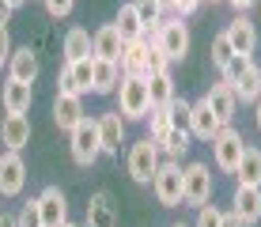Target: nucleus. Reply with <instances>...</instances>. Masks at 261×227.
Here are the masks:
<instances>
[{"label": "nucleus", "mask_w": 261, "mask_h": 227, "mask_svg": "<svg viewBox=\"0 0 261 227\" xmlns=\"http://www.w3.org/2000/svg\"><path fill=\"white\" fill-rule=\"evenodd\" d=\"M235 178H239V186H257L261 189V148H254V144L242 148V159H239V167H235Z\"/></svg>", "instance_id": "b1692460"}, {"label": "nucleus", "mask_w": 261, "mask_h": 227, "mask_svg": "<svg viewBox=\"0 0 261 227\" xmlns=\"http://www.w3.org/2000/svg\"><path fill=\"white\" fill-rule=\"evenodd\" d=\"M34 201H38L42 227H65L68 223V201H65V189L61 186H46Z\"/></svg>", "instance_id": "0eeeda50"}, {"label": "nucleus", "mask_w": 261, "mask_h": 227, "mask_svg": "<svg viewBox=\"0 0 261 227\" xmlns=\"http://www.w3.org/2000/svg\"><path fill=\"white\" fill-rule=\"evenodd\" d=\"M0 227H15V216H4V212H0Z\"/></svg>", "instance_id": "49530a36"}, {"label": "nucleus", "mask_w": 261, "mask_h": 227, "mask_svg": "<svg viewBox=\"0 0 261 227\" xmlns=\"http://www.w3.org/2000/svg\"><path fill=\"white\" fill-rule=\"evenodd\" d=\"M8 4H12V12H19V8L27 4V0H8Z\"/></svg>", "instance_id": "de8ad7c7"}, {"label": "nucleus", "mask_w": 261, "mask_h": 227, "mask_svg": "<svg viewBox=\"0 0 261 227\" xmlns=\"http://www.w3.org/2000/svg\"><path fill=\"white\" fill-rule=\"evenodd\" d=\"M227 4H231V8H235V12L242 15V12H250V8H254L257 0H227Z\"/></svg>", "instance_id": "79ce46f5"}, {"label": "nucleus", "mask_w": 261, "mask_h": 227, "mask_svg": "<svg viewBox=\"0 0 261 227\" xmlns=\"http://www.w3.org/2000/svg\"><path fill=\"white\" fill-rule=\"evenodd\" d=\"M208 144H212V159H216V167H220L223 174H235V167H239V159H242V148H246L242 133H235L231 125H223V129L216 133Z\"/></svg>", "instance_id": "39448f33"}, {"label": "nucleus", "mask_w": 261, "mask_h": 227, "mask_svg": "<svg viewBox=\"0 0 261 227\" xmlns=\"http://www.w3.org/2000/svg\"><path fill=\"white\" fill-rule=\"evenodd\" d=\"M159 72H170V57L159 49V45H148V72H144V80L159 76Z\"/></svg>", "instance_id": "473e14b6"}, {"label": "nucleus", "mask_w": 261, "mask_h": 227, "mask_svg": "<svg viewBox=\"0 0 261 227\" xmlns=\"http://www.w3.org/2000/svg\"><path fill=\"white\" fill-rule=\"evenodd\" d=\"M151 189H155V201L163 208H178L182 205V163L163 159L155 178H151Z\"/></svg>", "instance_id": "20e7f679"}, {"label": "nucleus", "mask_w": 261, "mask_h": 227, "mask_svg": "<svg viewBox=\"0 0 261 227\" xmlns=\"http://www.w3.org/2000/svg\"><path fill=\"white\" fill-rule=\"evenodd\" d=\"M87 227H118V208L106 189L91 193V201H87Z\"/></svg>", "instance_id": "aec40b11"}, {"label": "nucleus", "mask_w": 261, "mask_h": 227, "mask_svg": "<svg viewBox=\"0 0 261 227\" xmlns=\"http://www.w3.org/2000/svg\"><path fill=\"white\" fill-rule=\"evenodd\" d=\"M98 121V144H102V156H118L125 144V117L118 110H106L95 117Z\"/></svg>", "instance_id": "9d476101"}, {"label": "nucleus", "mask_w": 261, "mask_h": 227, "mask_svg": "<svg viewBox=\"0 0 261 227\" xmlns=\"http://www.w3.org/2000/svg\"><path fill=\"white\" fill-rule=\"evenodd\" d=\"M220 220H223V212L216 205H201V208H197V223L193 227H220Z\"/></svg>", "instance_id": "f704fd0d"}, {"label": "nucleus", "mask_w": 261, "mask_h": 227, "mask_svg": "<svg viewBox=\"0 0 261 227\" xmlns=\"http://www.w3.org/2000/svg\"><path fill=\"white\" fill-rule=\"evenodd\" d=\"M212 189L216 186H212L208 163H190V167H182V205H193V208L208 205Z\"/></svg>", "instance_id": "7ed1b4c3"}, {"label": "nucleus", "mask_w": 261, "mask_h": 227, "mask_svg": "<svg viewBox=\"0 0 261 227\" xmlns=\"http://www.w3.org/2000/svg\"><path fill=\"white\" fill-rule=\"evenodd\" d=\"M254 125H257V133H261V98L254 103Z\"/></svg>", "instance_id": "c03bdc74"}, {"label": "nucleus", "mask_w": 261, "mask_h": 227, "mask_svg": "<svg viewBox=\"0 0 261 227\" xmlns=\"http://www.w3.org/2000/svg\"><path fill=\"white\" fill-rule=\"evenodd\" d=\"M118 114L125 121H144L151 110V98H148V80L144 76H121L118 84Z\"/></svg>", "instance_id": "f257e3e1"}, {"label": "nucleus", "mask_w": 261, "mask_h": 227, "mask_svg": "<svg viewBox=\"0 0 261 227\" xmlns=\"http://www.w3.org/2000/svg\"><path fill=\"white\" fill-rule=\"evenodd\" d=\"M186 129H190L193 140H212V136L220 133L223 125H220V117L208 110V103L201 98V103H193V110H190V125H186Z\"/></svg>", "instance_id": "f3484780"}, {"label": "nucleus", "mask_w": 261, "mask_h": 227, "mask_svg": "<svg viewBox=\"0 0 261 227\" xmlns=\"http://www.w3.org/2000/svg\"><path fill=\"white\" fill-rule=\"evenodd\" d=\"M121 84V68H118V61H102V57H95L91 61V91L95 95H114Z\"/></svg>", "instance_id": "6ab92c4d"}, {"label": "nucleus", "mask_w": 261, "mask_h": 227, "mask_svg": "<svg viewBox=\"0 0 261 227\" xmlns=\"http://www.w3.org/2000/svg\"><path fill=\"white\" fill-rule=\"evenodd\" d=\"M170 227H190V223H170Z\"/></svg>", "instance_id": "09e8293b"}, {"label": "nucleus", "mask_w": 261, "mask_h": 227, "mask_svg": "<svg viewBox=\"0 0 261 227\" xmlns=\"http://www.w3.org/2000/svg\"><path fill=\"white\" fill-rule=\"evenodd\" d=\"M148 98H151V106H167L170 98H174V80H170V72L148 76Z\"/></svg>", "instance_id": "c85d7f7f"}, {"label": "nucleus", "mask_w": 261, "mask_h": 227, "mask_svg": "<svg viewBox=\"0 0 261 227\" xmlns=\"http://www.w3.org/2000/svg\"><path fill=\"white\" fill-rule=\"evenodd\" d=\"M114 27H118V34H121L125 42H144V31H148V23L140 19V12H137L133 0L118 8V23H114Z\"/></svg>", "instance_id": "4be33fe9"}, {"label": "nucleus", "mask_w": 261, "mask_h": 227, "mask_svg": "<svg viewBox=\"0 0 261 227\" xmlns=\"http://www.w3.org/2000/svg\"><path fill=\"white\" fill-rule=\"evenodd\" d=\"M84 117L87 114H84V98H80V95H57V98H53V121H57V129L72 133Z\"/></svg>", "instance_id": "4468645a"}, {"label": "nucleus", "mask_w": 261, "mask_h": 227, "mask_svg": "<svg viewBox=\"0 0 261 227\" xmlns=\"http://www.w3.org/2000/svg\"><path fill=\"white\" fill-rule=\"evenodd\" d=\"M15 227H42V216H38V201H27L23 212L15 216Z\"/></svg>", "instance_id": "c9c22d12"}, {"label": "nucleus", "mask_w": 261, "mask_h": 227, "mask_svg": "<svg viewBox=\"0 0 261 227\" xmlns=\"http://www.w3.org/2000/svg\"><path fill=\"white\" fill-rule=\"evenodd\" d=\"M231 57H235V49H231L227 34H216V38H212V65H216V68H223Z\"/></svg>", "instance_id": "72a5a7b5"}, {"label": "nucleus", "mask_w": 261, "mask_h": 227, "mask_svg": "<svg viewBox=\"0 0 261 227\" xmlns=\"http://www.w3.org/2000/svg\"><path fill=\"white\" fill-rule=\"evenodd\" d=\"M155 45L170 57V65L186 61V53H190V31H186V23L182 19H163V31H159Z\"/></svg>", "instance_id": "6e6552de"}, {"label": "nucleus", "mask_w": 261, "mask_h": 227, "mask_svg": "<svg viewBox=\"0 0 261 227\" xmlns=\"http://www.w3.org/2000/svg\"><path fill=\"white\" fill-rule=\"evenodd\" d=\"M223 34H227V42H231V49H235V53H250V57H254V49H257V27L250 23L246 15H235Z\"/></svg>", "instance_id": "dca6fc26"}, {"label": "nucleus", "mask_w": 261, "mask_h": 227, "mask_svg": "<svg viewBox=\"0 0 261 227\" xmlns=\"http://www.w3.org/2000/svg\"><path fill=\"white\" fill-rule=\"evenodd\" d=\"M190 129H170L163 140H159V156H167V159H174V163H182V156L190 152Z\"/></svg>", "instance_id": "bb28decb"}, {"label": "nucleus", "mask_w": 261, "mask_h": 227, "mask_svg": "<svg viewBox=\"0 0 261 227\" xmlns=\"http://www.w3.org/2000/svg\"><path fill=\"white\" fill-rule=\"evenodd\" d=\"M91 61L95 57H84V61H72V65H65L68 80H72V95H91Z\"/></svg>", "instance_id": "cd10ccee"}, {"label": "nucleus", "mask_w": 261, "mask_h": 227, "mask_svg": "<svg viewBox=\"0 0 261 227\" xmlns=\"http://www.w3.org/2000/svg\"><path fill=\"white\" fill-rule=\"evenodd\" d=\"M204 103H208V110L220 117V125H231L235 121V110H239V98H235V91H231V84H212L208 87V95H204Z\"/></svg>", "instance_id": "ddd939ff"}, {"label": "nucleus", "mask_w": 261, "mask_h": 227, "mask_svg": "<svg viewBox=\"0 0 261 227\" xmlns=\"http://www.w3.org/2000/svg\"><path fill=\"white\" fill-rule=\"evenodd\" d=\"M12 34H8V27H0V68H8V57H12Z\"/></svg>", "instance_id": "58836bf2"}, {"label": "nucleus", "mask_w": 261, "mask_h": 227, "mask_svg": "<svg viewBox=\"0 0 261 227\" xmlns=\"http://www.w3.org/2000/svg\"><path fill=\"white\" fill-rule=\"evenodd\" d=\"M121 49H125V38L118 34V27H114V23H106V27H98V31H95V38H91V53H95V57L118 61Z\"/></svg>", "instance_id": "412c9836"}, {"label": "nucleus", "mask_w": 261, "mask_h": 227, "mask_svg": "<svg viewBox=\"0 0 261 227\" xmlns=\"http://www.w3.org/2000/svg\"><path fill=\"white\" fill-rule=\"evenodd\" d=\"M144 121H148V136H151L155 144L163 140V136H167L170 129H174V121H170V110H167V106H151Z\"/></svg>", "instance_id": "c756f323"}, {"label": "nucleus", "mask_w": 261, "mask_h": 227, "mask_svg": "<svg viewBox=\"0 0 261 227\" xmlns=\"http://www.w3.org/2000/svg\"><path fill=\"white\" fill-rule=\"evenodd\" d=\"M133 4H137V12H140V19H144V23L163 19V12H159V4H155V0H133Z\"/></svg>", "instance_id": "4c0bfd02"}, {"label": "nucleus", "mask_w": 261, "mask_h": 227, "mask_svg": "<svg viewBox=\"0 0 261 227\" xmlns=\"http://www.w3.org/2000/svg\"><path fill=\"white\" fill-rule=\"evenodd\" d=\"M159 4V12H174V0H155Z\"/></svg>", "instance_id": "a18cd8bd"}, {"label": "nucleus", "mask_w": 261, "mask_h": 227, "mask_svg": "<svg viewBox=\"0 0 261 227\" xmlns=\"http://www.w3.org/2000/svg\"><path fill=\"white\" fill-rule=\"evenodd\" d=\"M250 65H254V57H250V53H235V57L227 61V65L220 68V76H223V84H235V80L242 76V72H246Z\"/></svg>", "instance_id": "7c9ffc66"}, {"label": "nucleus", "mask_w": 261, "mask_h": 227, "mask_svg": "<svg viewBox=\"0 0 261 227\" xmlns=\"http://www.w3.org/2000/svg\"><path fill=\"white\" fill-rule=\"evenodd\" d=\"M231 91H235L239 103H257V98H261V68L250 65V68L235 80V84H231Z\"/></svg>", "instance_id": "a878e982"}, {"label": "nucleus", "mask_w": 261, "mask_h": 227, "mask_svg": "<svg viewBox=\"0 0 261 227\" xmlns=\"http://www.w3.org/2000/svg\"><path fill=\"white\" fill-rule=\"evenodd\" d=\"M12 4H8V0H0V27H8V23H12Z\"/></svg>", "instance_id": "a19ab883"}, {"label": "nucleus", "mask_w": 261, "mask_h": 227, "mask_svg": "<svg viewBox=\"0 0 261 227\" xmlns=\"http://www.w3.org/2000/svg\"><path fill=\"white\" fill-rule=\"evenodd\" d=\"M42 4H46V12L53 15V19H65V15H72L76 0H42Z\"/></svg>", "instance_id": "e433bc0d"}, {"label": "nucleus", "mask_w": 261, "mask_h": 227, "mask_svg": "<svg viewBox=\"0 0 261 227\" xmlns=\"http://www.w3.org/2000/svg\"><path fill=\"white\" fill-rule=\"evenodd\" d=\"M84 57H95L91 53V34H87L84 27H72V31L65 34V65L84 61Z\"/></svg>", "instance_id": "393cba45"}, {"label": "nucleus", "mask_w": 261, "mask_h": 227, "mask_svg": "<svg viewBox=\"0 0 261 227\" xmlns=\"http://www.w3.org/2000/svg\"><path fill=\"white\" fill-rule=\"evenodd\" d=\"M220 227H242V220L235 212H223V220H220Z\"/></svg>", "instance_id": "37998d69"}, {"label": "nucleus", "mask_w": 261, "mask_h": 227, "mask_svg": "<svg viewBox=\"0 0 261 227\" xmlns=\"http://www.w3.org/2000/svg\"><path fill=\"white\" fill-rule=\"evenodd\" d=\"M167 110H170V121H174V129H186L190 125V110H193V103H186V98H170L167 103Z\"/></svg>", "instance_id": "2f4dec72"}, {"label": "nucleus", "mask_w": 261, "mask_h": 227, "mask_svg": "<svg viewBox=\"0 0 261 227\" xmlns=\"http://www.w3.org/2000/svg\"><path fill=\"white\" fill-rule=\"evenodd\" d=\"M231 205H235L231 212L242 220V227H254V223L261 220V189H257V186H239Z\"/></svg>", "instance_id": "2eb2a0df"}, {"label": "nucleus", "mask_w": 261, "mask_h": 227, "mask_svg": "<svg viewBox=\"0 0 261 227\" xmlns=\"http://www.w3.org/2000/svg\"><path fill=\"white\" fill-rule=\"evenodd\" d=\"M65 227H80V223H65Z\"/></svg>", "instance_id": "8fccbe9b"}, {"label": "nucleus", "mask_w": 261, "mask_h": 227, "mask_svg": "<svg viewBox=\"0 0 261 227\" xmlns=\"http://www.w3.org/2000/svg\"><path fill=\"white\" fill-rule=\"evenodd\" d=\"M68 136H72V159H76L80 167H91V163L102 156V144H98V121H95V117H84Z\"/></svg>", "instance_id": "423d86ee"}, {"label": "nucleus", "mask_w": 261, "mask_h": 227, "mask_svg": "<svg viewBox=\"0 0 261 227\" xmlns=\"http://www.w3.org/2000/svg\"><path fill=\"white\" fill-rule=\"evenodd\" d=\"M0 103H4V114H27L34 103V84H19V80H8L0 87Z\"/></svg>", "instance_id": "a211bd4d"}, {"label": "nucleus", "mask_w": 261, "mask_h": 227, "mask_svg": "<svg viewBox=\"0 0 261 227\" xmlns=\"http://www.w3.org/2000/svg\"><path fill=\"white\" fill-rule=\"evenodd\" d=\"M118 68H121V76H144L148 72V42H125Z\"/></svg>", "instance_id": "5701e85b"}, {"label": "nucleus", "mask_w": 261, "mask_h": 227, "mask_svg": "<svg viewBox=\"0 0 261 227\" xmlns=\"http://www.w3.org/2000/svg\"><path fill=\"white\" fill-rule=\"evenodd\" d=\"M0 144H8V152H23L31 144V117L4 114V121H0Z\"/></svg>", "instance_id": "f8f14e48"}, {"label": "nucleus", "mask_w": 261, "mask_h": 227, "mask_svg": "<svg viewBox=\"0 0 261 227\" xmlns=\"http://www.w3.org/2000/svg\"><path fill=\"white\" fill-rule=\"evenodd\" d=\"M42 72V61L38 53L31 49V45H19V49H12V57H8V80H19V84H34Z\"/></svg>", "instance_id": "9b49d317"}, {"label": "nucleus", "mask_w": 261, "mask_h": 227, "mask_svg": "<svg viewBox=\"0 0 261 227\" xmlns=\"http://www.w3.org/2000/svg\"><path fill=\"white\" fill-rule=\"evenodd\" d=\"M27 186V163L19 152H4L0 156V197H19Z\"/></svg>", "instance_id": "1a4fd4ad"}, {"label": "nucleus", "mask_w": 261, "mask_h": 227, "mask_svg": "<svg viewBox=\"0 0 261 227\" xmlns=\"http://www.w3.org/2000/svg\"><path fill=\"white\" fill-rule=\"evenodd\" d=\"M159 144L151 140V136H144L129 148V156H125V167H129V178L137 182V186H151V178H155L159 170Z\"/></svg>", "instance_id": "f03ea898"}, {"label": "nucleus", "mask_w": 261, "mask_h": 227, "mask_svg": "<svg viewBox=\"0 0 261 227\" xmlns=\"http://www.w3.org/2000/svg\"><path fill=\"white\" fill-rule=\"evenodd\" d=\"M197 8H201V0H174V15H178V19H186V15H193Z\"/></svg>", "instance_id": "ea45409f"}]
</instances>
